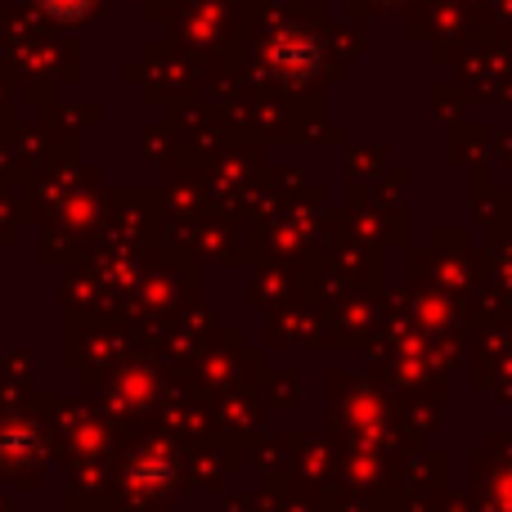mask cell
Here are the masks:
<instances>
[{"mask_svg": "<svg viewBox=\"0 0 512 512\" xmlns=\"http://www.w3.org/2000/svg\"><path fill=\"white\" fill-rule=\"evenodd\" d=\"M50 14H59V18H77V14H86L90 9V0H41Z\"/></svg>", "mask_w": 512, "mask_h": 512, "instance_id": "6da1fadb", "label": "cell"}]
</instances>
